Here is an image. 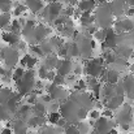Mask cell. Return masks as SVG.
Instances as JSON below:
<instances>
[{
  "mask_svg": "<svg viewBox=\"0 0 134 134\" xmlns=\"http://www.w3.org/2000/svg\"><path fill=\"white\" fill-rule=\"evenodd\" d=\"M81 14H82V12H81L78 8H77V9H74V13H73V16H74L76 18H80V17H81Z\"/></svg>",
  "mask_w": 134,
  "mask_h": 134,
  "instance_id": "43",
  "label": "cell"
},
{
  "mask_svg": "<svg viewBox=\"0 0 134 134\" xmlns=\"http://www.w3.org/2000/svg\"><path fill=\"white\" fill-rule=\"evenodd\" d=\"M30 48H31V51L33 52H35L38 56H44L43 55V52H42V49H41V47L39 46H35V44H31L30 46Z\"/></svg>",
  "mask_w": 134,
  "mask_h": 134,
  "instance_id": "36",
  "label": "cell"
},
{
  "mask_svg": "<svg viewBox=\"0 0 134 134\" xmlns=\"http://www.w3.org/2000/svg\"><path fill=\"white\" fill-rule=\"evenodd\" d=\"M85 89H86V81L80 80V81L76 83V90H85Z\"/></svg>",
  "mask_w": 134,
  "mask_h": 134,
  "instance_id": "37",
  "label": "cell"
},
{
  "mask_svg": "<svg viewBox=\"0 0 134 134\" xmlns=\"http://www.w3.org/2000/svg\"><path fill=\"white\" fill-rule=\"evenodd\" d=\"M98 1H99V3H102V4H104V3H105V1H108V0H98Z\"/></svg>",
  "mask_w": 134,
  "mask_h": 134,
  "instance_id": "51",
  "label": "cell"
},
{
  "mask_svg": "<svg viewBox=\"0 0 134 134\" xmlns=\"http://www.w3.org/2000/svg\"><path fill=\"white\" fill-rule=\"evenodd\" d=\"M0 57L4 60L5 66H8V69H12L18 60V52H17V49H14L12 47L1 48L0 49Z\"/></svg>",
  "mask_w": 134,
  "mask_h": 134,
  "instance_id": "2",
  "label": "cell"
},
{
  "mask_svg": "<svg viewBox=\"0 0 134 134\" xmlns=\"http://www.w3.org/2000/svg\"><path fill=\"white\" fill-rule=\"evenodd\" d=\"M24 73H25V70H24L22 68H16V69L13 70V73L10 74L12 81H14V82L21 81V80H22V77H24Z\"/></svg>",
  "mask_w": 134,
  "mask_h": 134,
  "instance_id": "23",
  "label": "cell"
},
{
  "mask_svg": "<svg viewBox=\"0 0 134 134\" xmlns=\"http://www.w3.org/2000/svg\"><path fill=\"white\" fill-rule=\"evenodd\" d=\"M34 70L33 69H29V70H26L25 73H24V77H22V80L21 81H18L17 82V87H18V92L24 96V95H26V94H29L33 87H34Z\"/></svg>",
  "mask_w": 134,
  "mask_h": 134,
  "instance_id": "1",
  "label": "cell"
},
{
  "mask_svg": "<svg viewBox=\"0 0 134 134\" xmlns=\"http://www.w3.org/2000/svg\"><path fill=\"white\" fill-rule=\"evenodd\" d=\"M1 38H3L4 42H7L8 44H12V46L16 44L18 42V35L17 34H13V33H3Z\"/></svg>",
  "mask_w": 134,
  "mask_h": 134,
  "instance_id": "20",
  "label": "cell"
},
{
  "mask_svg": "<svg viewBox=\"0 0 134 134\" xmlns=\"http://www.w3.org/2000/svg\"><path fill=\"white\" fill-rule=\"evenodd\" d=\"M132 134H133V133H132Z\"/></svg>",
  "mask_w": 134,
  "mask_h": 134,
  "instance_id": "52",
  "label": "cell"
},
{
  "mask_svg": "<svg viewBox=\"0 0 134 134\" xmlns=\"http://www.w3.org/2000/svg\"><path fill=\"white\" fill-rule=\"evenodd\" d=\"M46 1H48L49 4H51V3H57V0H46Z\"/></svg>",
  "mask_w": 134,
  "mask_h": 134,
  "instance_id": "50",
  "label": "cell"
},
{
  "mask_svg": "<svg viewBox=\"0 0 134 134\" xmlns=\"http://www.w3.org/2000/svg\"><path fill=\"white\" fill-rule=\"evenodd\" d=\"M10 117L9 111L5 108V105H0V121H5Z\"/></svg>",
  "mask_w": 134,
  "mask_h": 134,
  "instance_id": "27",
  "label": "cell"
},
{
  "mask_svg": "<svg viewBox=\"0 0 134 134\" xmlns=\"http://www.w3.org/2000/svg\"><path fill=\"white\" fill-rule=\"evenodd\" d=\"M65 3H68V4H70V7L73 5V4H76L77 3V0H64Z\"/></svg>",
  "mask_w": 134,
  "mask_h": 134,
  "instance_id": "47",
  "label": "cell"
},
{
  "mask_svg": "<svg viewBox=\"0 0 134 134\" xmlns=\"http://www.w3.org/2000/svg\"><path fill=\"white\" fill-rule=\"evenodd\" d=\"M9 24H10V14L9 13L0 14V29H7Z\"/></svg>",
  "mask_w": 134,
  "mask_h": 134,
  "instance_id": "24",
  "label": "cell"
},
{
  "mask_svg": "<svg viewBox=\"0 0 134 134\" xmlns=\"http://www.w3.org/2000/svg\"><path fill=\"white\" fill-rule=\"evenodd\" d=\"M8 27H9L10 33H13V34H18V33H20V30H21V25H20V22H18L17 20H16V21H13V22H12V25H9Z\"/></svg>",
  "mask_w": 134,
  "mask_h": 134,
  "instance_id": "29",
  "label": "cell"
},
{
  "mask_svg": "<svg viewBox=\"0 0 134 134\" xmlns=\"http://www.w3.org/2000/svg\"><path fill=\"white\" fill-rule=\"evenodd\" d=\"M103 77H104V80L107 81L108 85H116V83L119 82V80H120L119 73H117L116 70H113V69L105 70V72L103 73Z\"/></svg>",
  "mask_w": 134,
  "mask_h": 134,
  "instance_id": "12",
  "label": "cell"
},
{
  "mask_svg": "<svg viewBox=\"0 0 134 134\" xmlns=\"http://www.w3.org/2000/svg\"><path fill=\"white\" fill-rule=\"evenodd\" d=\"M99 117H100L99 111H91V112H90V119H92V120H98Z\"/></svg>",
  "mask_w": 134,
  "mask_h": 134,
  "instance_id": "39",
  "label": "cell"
},
{
  "mask_svg": "<svg viewBox=\"0 0 134 134\" xmlns=\"http://www.w3.org/2000/svg\"><path fill=\"white\" fill-rule=\"evenodd\" d=\"M132 117H133V115H132L130 107H129V105H125V108L121 109V112L117 115V122L121 124V125H124V124H130Z\"/></svg>",
  "mask_w": 134,
  "mask_h": 134,
  "instance_id": "8",
  "label": "cell"
},
{
  "mask_svg": "<svg viewBox=\"0 0 134 134\" xmlns=\"http://www.w3.org/2000/svg\"><path fill=\"white\" fill-rule=\"evenodd\" d=\"M103 95L105 96V102L108 100V99H111L112 96H115L116 94H115V89H113V85H105L104 87H103Z\"/></svg>",
  "mask_w": 134,
  "mask_h": 134,
  "instance_id": "22",
  "label": "cell"
},
{
  "mask_svg": "<svg viewBox=\"0 0 134 134\" xmlns=\"http://www.w3.org/2000/svg\"><path fill=\"white\" fill-rule=\"evenodd\" d=\"M47 91H48V95L51 96V99H55V100H61L66 95L65 90L61 89V86H55L53 83L47 87Z\"/></svg>",
  "mask_w": 134,
  "mask_h": 134,
  "instance_id": "7",
  "label": "cell"
},
{
  "mask_svg": "<svg viewBox=\"0 0 134 134\" xmlns=\"http://www.w3.org/2000/svg\"><path fill=\"white\" fill-rule=\"evenodd\" d=\"M103 60H104V63H105L107 65L113 64L115 60H116V55L112 53V52H104V55H103Z\"/></svg>",
  "mask_w": 134,
  "mask_h": 134,
  "instance_id": "26",
  "label": "cell"
},
{
  "mask_svg": "<svg viewBox=\"0 0 134 134\" xmlns=\"http://www.w3.org/2000/svg\"><path fill=\"white\" fill-rule=\"evenodd\" d=\"M85 73L89 76V77H92V78H98L99 76H103L104 73V69H103V65L95 63V60H91L86 64L85 66Z\"/></svg>",
  "mask_w": 134,
  "mask_h": 134,
  "instance_id": "5",
  "label": "cell"
},
{
  "mask_svg": "<svg viewBox=\"0 0 134 134\" xmlns=\"http://www.w3.org/2000/svg\"><path fill=\"white\" fill-rule=\"evenodd\" d=\"M33 111H34V113L35 115H44L46 113V107L43 103H34V107L31 108Z\"/></svg>",
  "mask_w": 134,
  "mask_h": 134,
  "instance_id": "25",
  "label": "cell"
},
{
  "mask_svg": "<svg viewBox=\"0 0 134 134\" xmlns=\"http://www.w3.org/2000/svg\"><path fill=\"white\" fill-rule=\"evenodd\" d=\"M10 0H0V9L3 10V13H8L10 9Z\"/></svg>",
  "mask_w": 134,
  "mask_h": 134,
  "instance_id": "30",
  "label": "cell"
},
{
  "mask_svg": "<svg viewBox=\"0 0 134 134\" xmlns=\"http://www.w3.org/2000/svg\"><path fill=\"white\" fill-rule=\"evenodd\" d=\"M41 134H57V132L55 129H52V128H44Z\"/></svg>",
  "mask_w": 134,
  "mask_h": 134,
  "instance_id": "40",
  "label": "cell"
},
{
  "mask_svg": "<svg viewBox=\"0 0 134 134\" xmlns=\"http://www.w3.org/2000/svg\"><path fill=\"white\" fill-rule=\"evenodd\" d=\"M108 8H109L111 13H113L115 16H120L125 12V4L122 0H116V1L108 4Z\"/></svg>",
  "mask_w": 134,
  "mask_h": 134,
  "instance_id": "9",
  "label": "cell"
},
{
  "mask_svg": "<svg viewBox=\"0 0 134 134\" xmlns=\"http://www.w3.org/2000/svg\"><path fill=\"white\" fill-rule=\"evenodd\" d=\"M103 116H104L105 119H111V117H113V112H112L111 109H105L104 113H103Z\"/></svg>",
  "mask_w": 134,
  "mask_h": 134,
  "instance_id": "42",
  "label": "cell"
},
{
  "mask_svg": "<svg viewBox=\"0 0 134 134\" xmlns=\"http://www.w3.org/2000/svg\"><path fill=\"white\" fill-rule=\"evenodd\" d=\"M52 82H53V85H55V86H63V85L65 83V78H64V77H61V76H59V74H56Z\"/></svg>",
  "mask_w": 134,
  "mask_h": 134,
  "instance_id": "32",
  "label": "cell"
},
{
  "mask_svg": "<svg viewBox=\"0 0 134 134\" xmlns=\"http://www.w3.org/2000/svg\"><path fill=\"white\" fill-rule=\"evenodd\" d=\"M121 126H122V130H129V124H124Z\"/></svg>",
  "mask_w": 134,
  "mask_h": 134,
  "instance_id": "48",
  "label": "cell"
},
{
  "mask_svg": "<svg viewBox=\"0 0 134 134\" xmlns=\"http://www.w3.org/2000/svg\"><path fill=\"white\" fill-rule=\"evenodd\" d=\"M13 132L14 134H27V122H25L22 119H18L13 124Z\"/></svg>",
  "mask_w": 134,
  "mask_h": 134,
  "instance_id": "13",
  "label": "cell"
},
{
  "mask_svg": "<svg viewBox=\"0 0 134 134\" xmlns=\"http://www.w3.org/2000/svg\"><path fill=\"white\" fill-rule=\"evenodd\" d=\"M126 3H128V5H130V7L134 5V0H126Z\"/></svg>",
  "mask_w": 134,
  "mask_h": 134,
  "instance_id": "49",
  "label": "cell"
},
{
  "mask_svg": "<svg viewBox=\"0 0 134 134\" xmlns=\"http://www.w3.org/2000/svg\"><path fill=\"white\" fill-rule=\"evenodd\" d=\"M125 12H126L128 16H134V8H129V9H126Z\"/></svg>",
  "mask_w": 134,
  "mask_h": 134,
  "instance_id": "46",
  "label": "cell"
},
{
  "mask_svg": "<svg viewBox=\"0 0 134 134\" xmlns=\"http://www.w3.org/2000/svg\"><path fill=\"white\" fill-rule=\"evenodd\" d=\"M13 95V91L8 87H3L0 89V105H4Z\"/></svg>",
  "mask_w": 134,
  "mask_h": 134,
  "instance_id": "16",
  "label": "cell"
},
{
  "mask_svg": "<svg viewBox=\"0 0 134 134\" xmlns=\"http://www.w3.org/2000/svg\"><path fill=\"white\" fill-rule=\"evenodd\" d=\"M61 119V115L59 113V112H51L49 113V117H48V121L51 122V124H57V121Z\"/></svg>",
  "mask_w": 134,
  "mask_h": 134,
  "instance_id": "31",
  "label": "cell"
},
{
  "mask_svg": "<svg viewBox=\"0 0 134 134\" xmlns=\"http://www.w3.org/2000/svg\"><path fill=\"white\" fill-rule=\"evenodd\" d=\"M95 7V0H82L78 3V9L81 12H91V9Z\"/></svg>",
  "mask_w": 134,
  "mask_h": 134,
  "instance_id": "17",
  "label": "cell"
},
{
  "mask_svg": "<svg viewBox=\"0 0 134 134\" xmlns=\"http://www.w3.org/2000/svg\"><path fill=\"white\" fill-rule=\"evenodd\" d=\"M21 64H22V66H26L27 69H33L37 64V57H33L31 55H25Z\"/></svg>",
  "mask_w": 134,
  "mask_h": 134,
  "instance_id": "18",
  "label": "cell"
},
{
  "mask_svg": "<svg viewBox=\"0 0 134 134\" xmlns=\"http://www.w3.org/2000/svg\"><path fill=\"white\" fill-rule=\"evenodd\" d=\"M73 65H72V61L69 60H57L56 63V69L59 70V76L61 77H65V76H69V72L72 70Z\"/></svg>",
  "mask_w": 134,
  "mask_h": 134,
  "instance_id": "6",
  "label": "cell"
},
{
  "mask_svg": "<svg viewBox=\"0 0 134 134\" xmlns=\"http://www.w3.org/2000/svg\"><path fill=\"white\" fill-rule=\"evenodd\" d=\"M1 134H12V129L10 128H4L1 130Z\"/></svg>",
  "mask_w": 134,
  "mask_h": 134,
  "instance_id": "44",
  "label": "cell"
},
{
  "mask_svg": "<svg viewBox=\"0 0 134 134\" xmlns=\"http://www.w3.org/2000/svg\"><path fill=\"white\" fill-rule=\"evenodd\" d=\"M26 10V7L25 5H20V4H17V7H16V9H14V16H21L24 12Z\"/></svg>",
  "mask_w": 134,
  "mask_h": 134,
  "instance_id": "33",
  "label": "cell"
},
{
  "mask_svg": "<svg viewBox=\"0 0 134 134\" xmlns=\"http://www.w3.org/2000/svg\"><path fill=\"white\" fill-rule=\"evenodd\" d=\"M49 33V29L44 27L43 25H38L34 29V42H42Z\"/></svg>",
  "mask_w": 134,
  "mask_h": 134,
  "instance_id": "11",
  "label": "cell"
},
{
  "mask_svg": "<svg viewBox=\"0 0 134 134\" xmlns=\"http://www.w3.org/2000/svg\"><path fill=\"white\" fill-rule=\"evenodd\" d=\"M55 76H56V73H55L53 70H48V72H47V76H46V78H47L48 81H53Z\"/></svg>",
  "mask_w": 134,
  "mask_h": 134,
  "instance_id": "41",
  "label": "cell"
},
{
  "mask_svg": "<svg viewBox=\"0 0 134 134\" xmlns=\"http://www.w3.org/2000/svg\"><path fill=\"white\" fill-rule=\"evenodd\" d=\"M47 72H48V70H47L46 68H43V66L38 70V76H39V78H41V80H44L46 76H47Z\"/></svg>",
  "mask_w": 134,
  "mask_h": 134,
  "instance_id": "38",
  "label": "cell"
},
{
  "mask_svg": "<svg viewBox=\"0 0 134 134\" xmlns=\"http://www.w3.org/2000/svg\"><path fill=\"white\" fill-rule=\"evenodd\" d=\"M64 132H65V134H80L77 126L76 125H72V124H65Z\"/></svg>",
  "mask_w": 134,
  "mask_h": 134,
  "instance_id": "28",
  "label": "cell"
},
{
  "mask_svg": "<svg viewBox=\"0 0 134 134\" xmlns=\"http://www.w3.org/2000/svg\"><path fill=\"white\" fill-rule=\"evenodd\" d=\"M56 63H57L56 56H51V55H48V57L46 59V61H44L43 68H46L47 70H52L53 68H56Z\"/></svg>",
  "mask_w": 134,
  "mask_h": 134,
  "instance_id": "21",
  "label": "cell"
},
{
  "mask_svg": "<svg viewBox=\"0 0 134 134\" xmlns=\"http://www.w3.org/2000/svg\"><path fill=\"white\" fill-rule=\"evenodd\" d=\"M94 35H95V38H96L98 41H104V37H105L104 29H103V30H96V31L94 33Z\"/></svg>",
  "mask_w": 134,
  "mask_h": 134,
  "instance_id": "35",
  "label": "cell"
},
{
  "mask_svg": "<svg viewBox=\"0 0 134 134\" xmlns=\"http://www.w3.org/2000/svg\"><path fill=\"white\" fill-rule=\"evenodd\" d=\"M133 22L130 20H122V21H119L116 24V29L119 33H122V31H129L133 29Z\"/></svg>",
  "mask_w": 134,
  "mask_h": 134,
  "instance_id": "14",
  "label": "cell"
},
{
  "mask_svg": "<svg viewBox=\"0 0 134 134\" xmlns=\"http://www.w3.org/2000/svg\"><path fill=\"white\" fill-rule=\"evenodd\" d=\"M26 8H29L33 13H37L43 8V3L41 0H26Z\"/></svg>",
  "mask_w": 134,
  "mask_h": 134,
  "instance_id": "15",
  "label": "cell"
},
{
  "mask_svg": "<svg viewBox=\"0 0 134 134\" xmlns=\"http://www.w3.org/2000/svg\"><path fill=\"white\" fill-rule=\"evenodd\" d=\"M44 121H46L44 115H35L34 117H31L27 121V125H30V126H41V125L44 124Z\"/></svg>",
  "mask_w": 134,
  "mask_h": 134,
  "instance_id": "19",
  "label": "cell"
},
{
  "mask_svg": "<svg viewBox=\"0 0 134 134\" xmlns=\"http://www.w3.org/2000/svg\"><path fill=\"white\" fill-rule=\"evenodd\" d=\"M94 21H96L99 25H102L104 29H107V26L112 22V13H111L108 5H103L102 8L98 9L96 14L94 16Z\"/></svg>",
  "mask_w": 134,
  "mask_h": 134,
  "instance_id": "3",
  "label": "cell"
},
{
  "mask_svg": "<svg viewBox=\"0 0 134 134\" xmlns=\"http://www.w3.org/2000/svg\"><path fill=\"white\" fill-rule=\"evenodd\" d=\"M42 96H43V98H42V99H43V102H48V103H49V102L52 100V99H51V96H49L48 94H46V95H42Z\"/></svg>",
  "mask_w": 134,
  "mask_h": 134,
  "instance_id": "45",
  "label": "cell"
},
{
  "mask_svg": "<svg viewBox=\"0 0 134 134\" xmlns=\"http://www.w3.org/2000/svg\"><path fill=\"white\" fill-rule=\"evenodd\" d=\"M61 10H63V5L60 3H51L44 9L43 17L48 21H55L61 14Z\"/></svg>",
  "mask_w": 134,
  "mask_h": 134,
  "instance_id": "4",
  "label": "cell"
},
{
  "mask_svg": "<svg viewBox=\"0 0 134 134\" xmlns=\"http://www.w3.org/2000/svg\"><path fill=\"white\" fill-rule=\"evenodd\" d=\"M63 12V16L64 17H70V16H73V13H74V8L73 7H68V8H65L64 10H61Z\"/></svg>",
  "mask_w": 134,
  "mask_h": 134,
  "instance_id": "34",
  "label": "cell"
},
{
  "mask_svg": "<svg viewBox=\"0 0 134 134\" xmlns=\"http://www.w3.org/2000/svg\"><path fill=\"white\" fill-rule=\"evenodd\" d=\"M122 102H124V95H115L105 102V105L108 109L112 111V109H117L122 104Z\"/></svg>",
  "mask_w": 134,
  "mask_h": 134,
  "instance_id": "10",
  "label": "cell"
}]
</instances>
